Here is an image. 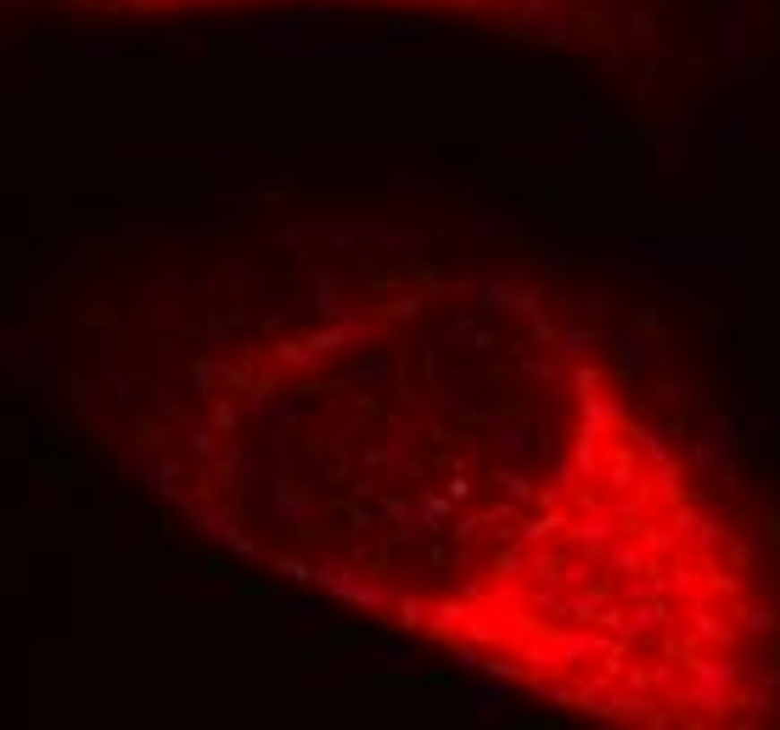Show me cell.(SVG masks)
Returning a JSON list of instances; mask_svg holds the SVG:
<instances>
[{"label": "cell", "instance_id": "6da1fadb", "mask_svg": "<svg viewBox=\"0 0 780 730\" xmlns=\"http://www.w3.org/2000/svg\"><path fill=\"white\" fill-rule=\"evenodd\" d=\"M34 472H39V477H51L62 494H79L84 484H90V467H84V455H79L62 433H56V438L46 433V438L34 444Z\"/></svg>", "mask_w": 780, "mask_h": 730}, {"label": "cell", "instance_id": "7a4b0ae2", "mask_svg": "<svg viewBox=\"0 0 780 730\" xmlns=\"http://www.w3.org/2000/svg\"><path fill=\"white\" fill-rule=\"evenodd\" d=\"M130 197H202L208 185L197 175H124Z\"/></svg>", "mask_w": 780, "mask_h": 730}, {"label": "cell", "instance_id": "3957f363", "mask_svg": "<svg viewBox=\"0 0 780 730\" xmlns=\"http://www.w3.org/2000/svg\"><path fill=\"white\" fill-rule=\"evenodd\" d=\"M494 185H522L528 197H539L551 214H567V202H573V192H567V180H528V175H494Z\"/></svg>", "mask_w": 780, "mask_h": 730}, {"label": "cell", "instance_id": "277c9868", "mask_svg": "<svg viewBox=\"0 0 780 730\" xmlns=\"http://www.w3.org/2000/svg\"><path fill=\"white\" fill-rule=\"evenodd\" d=\"M360 685L371 691H450V674H360Z\"/></svg>", "mask_w": 780, "mask_h": 730}, {"label": "cell", "instance_id": "5b68a950", "mask_svg": "<svg viewBox=\"0 0 780 730\" xmlns=\"http://www.w3.org/2000/svg\"><path fill=\"white\" fill-rule=\"evenodd\" d=\"M596 141H601V146H640V141H651V124H646V118H629V130H613V124H601Z\"/></svg>", "mask_w": 780, "mask_h": 730}, {"label": "cell", "instance_id": "8992f818", "mask_svg": "<svg viewBox=\"0 0 780 730\" xmlns=\"http://www.w3.org/2000/svg\"><path fill=\"white\" fill-rule=\"evenodd\" d=\"M230 590L247 596V601H264V596H276V584H259V579H242V573H230Z\"/></svg>", "mask_w": 780, "mask_h": 730}, {"label": "cell", "instance_id": "52a82bcc", "mask_svg": "<svg viewBox=\"0 0 780 730\" xmlns=\"http://www.w3.org/2000/svg\"><path fill=\"white\" fill-rule=\"evenodd\" d=\"M135 590H146V568H124V579L113 584V596H124V601H130Z\"/></svg>", "mask_w": 780, "mask_h": 730}, {"label": "cell", "instance_id": "ba28073f", "mask_svg": "<svg viewBox=\"0 0 780 730\" xmlns=\"http://www.w3.org/2000/svg\"><path fill=\"white\" fill-rule=\"evenodd\" d=\"M17 433H23L17 422H6V427H0V455H23V438H17Z\"/></svg>", "mask_w": 780, "mask_h": 730}]
</instances>
